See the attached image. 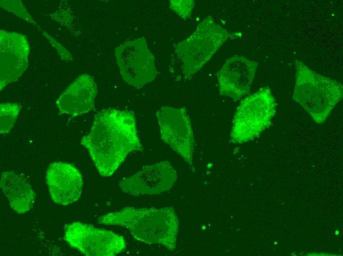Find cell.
Here are the masks:
<instances>
[{
  "mask_svg": "<svg viewBox=\"0 0 343 256\" xmlns=\"http://www.w3.org/2000/svg\"><path fill=\"white\" fill-rule=\"evenodd\" d=\"M80 143L103 177L111 176L129 154L143 149L134 112L113 108L96 114L90 131Z\"/></svg>",
  "mask_w": 343,
  "mask_h": 256,
  "instance_id": "1",
  "label": "cell"
},
{
  "mask_svg": "<svg viewBox=\"0 0 343 256\" xmlns=\"http://www.w3.org/2000/svg\"><path fill=\"white\" fill-rule=\"evenodd\" d=\"M99 224L128 229L136 240L158 244L173 251L176 248L179 222L172 207L161 208L126 207L98 218Z\"/></svg>",
  "mask_w": 343,
  "mask_h": 256,
  "instance_id": "2",
  "label": "cell"
},
{
  "mask_svg": "<svg viewBox=\"0 0 343 256\" xmlns=\"http://www.w3.org/2000/svg\"><path fill=\"white\" fill-rule=\"evenodd\" d=\"M295 85L293 99L318 124L324 123L343 96L342 84L295 61Z\"/></svg>",
  "mask_w": 343,
  "mask_h": 256,
  "instance_id": "3",
  "label": "cell"
},
{
  "mask_svg": "<svg viewBox=\"0 0 343 256\" xmlns=\"http://www.w3.org/2000/svg\"><path fill=\"white\" fill-rule=\"evenodd\" d=\"M233 36L216 24L211 16L205 18L191 35L176 46V53L183 63L185 77L189 78L196 73L227 40Z\"/></svg>",
  "mask_w": 343,
  "mask_h": 256,
  "instance_id": "4",
  "label": "cell"
},
{
  "mask_svg": "<svg viewBox=\"0 0 343 256\" xmlns=\"http://www.w3.org/2000/svg\"><path fill=\"white\" fill-rule=\"evenodd\" d=\"M276 107L269 87L261 88L244 98L234 115L230 135L232 142L242 143L258 137L271 125Z\"/></svg>",
  "mask_w": 343,
  "mask_h": 256,
  "instance_id": "5",
  "label": "cell"
},
{
  "mask_svg": "<svg viewBox=\"0 0 343 256\" xmlns=\"http://www.w3.org/2000/svg\"><path fill=\"white\" fill-rule=\"evenodd\" d=\"M64 238L71 247L87 256H116L127 247L123 236L79 222L66 225Z\"/></svg>",
  "mask_w": 343,
  "mask_h": 256,
  "instance_id": "6",
  "label": "cell"
},
{
  "mask_svg": "<svg viewBox=\"0 0 343 256\" xmlns=\"http://www.w3.org/2000/svg\"><path fill=\"white\" fill-rule=\"evenodd\" d=\"M115 55L122 77L129 85L139 88L155 79V58L144 37L120 44Z\"/></svg>",
  "mask_w": 343,
  "mask_h": 256,
  "instance_id": "7",
  "label": "cell"
},
{
  "mask_svg": "<svg viewBox=\"0 0 343 256\" xmlns=\"http://www.w3.org/2000/svg\"><path fill=\"white\" fill-rule=\"evenodd\" d=\"M156 117L162 140L181 156L194 172V137L186 108L163 106L157 111Z\"/></svg>",
  "mask_w": 343,
  "mask_h": 256,
  "instance_id": "8",
  "label": "cell"
},
{
  "mask_svg": "<svg viewBox=\"0 0 343 256\" xmlns=\"http://www.w3.org/2000/svg\"><path fill=\"white\" fill-rule=\"evenodd\" d=\"M177 178L176 171L168 161L145 166L133 176L123 179L119 187L133 195L158 194L170 190Z\"/></svg>",
  "mask_w": 343,
  "mask_h": 256,
  "instance_id": "9",
  "label": "cell"
},
{
  "mask_svg": "<svg viewBox=\"0 0 343 256\" xmlns=\"http://www.w3.org/2000/svg\"><path fill=\"white\" fill-rule=\"evenodd\" d=\"M0 90L16 81L27 69L30 48L21 33L0 31Z\"/></svg>",
  "mask_w": 343,
  "mask_h": 256,
  "instance_id": "10",
  "label": "cell"
},
{
  "mask_svg": "<svg viewBox=\"0 0 343 256\" xmlns=\"http://www.w3.org/2000/svg\"><path fill=\"white\" fill-rule=\"evenodd\" d=\"M46 182L51 199L56 204H71L81 195L82 174L70 163L55 161L50 163L46 173Z\"/></svg>",
  "mask_w": 343,
  "mask_h": 256,
  "instance_id": "11",
  "label": "cell"
},
{
  "mask_svg": "<svg viewBox=\"0 0 343 256\" xmlns=\"http://www.w3.org/2000/svg\"><path fill=\"white\" fill-rule=\"evenodd\" d=\"M258 64L242 56L228 59L217 74L219 94L235 101L250 91Z\"/></svg>",
  "mask_w": 343,
  "mask_h": 256,
  "instance_id": "12",
  "label": "cell"
},
{
  "mask_svg": "<svg viewBox=\"0 0 343 256\" xmlns=\"http://www.w3.org/2000/svg\"><path fill=\"white\" fill-rule=\"evenodd\" d=\"M97 87L93 78L88 74L80 75L57 99L61 114L73 117L80 116L94 109Z\"/></svg>",
  "mask_w": 343,
  "mask_h": 256,
  "instance_id": "13",
  "label": "cell"
},
{
  "mask_svg": "<svg viewBox=\"0 0 343 256\" xmlns=\"http://www.w3.org/2000/svg\"><path fill=\"white\" fill-rule=\"evenodd\" d=\"M0 187L11 208L16 213L24 214L33 207L35 193L23 174L16 171L3 172Z\"/></svg>",
  "mask_w": 343,
  "mask_h": 256,
  "instance_id": "14",
  "label": "cell"
},
{
  "mask_svg": "<svg viewBox=\"0 0 343 256\" xmlns=\"http://www.w3.org/2000/svg\"><path fill=\"white\" fill-rule=\"evenodd\" d=\"M21 109V105L14 102L0 104V133L6 134L13 127Z\"/></svg>",
  "mask_w": 343,
  "mask_h": 256,
  "instance_id": "15",
  "label": "cell"
},
{
  "mask_svg": "<svg viewBox=\"0 0 343 256\" xmlns=\"http://www.w3.org/2000/svg\"><path fill=\"white\" fill-rule=\"evenodd\" d=\"M0 6L6 10L13 13L29 22L34 23V21L27 11L22 1L19 0H0Z\"/></svg>",
  "mask_w": 343,
  "mask_h": 256,
  "instance_id": "16",
  "label": "cell"
},
{
  "mask_svg": "<svg viewBox=\"0 0 343 256\" xmlns=\"http://www.w3.org/2000/svg\"><path fill=\"white\" fill-rule=\"evenodd\" d=\"M194 5L193 0H170L169 7L181 18L186 20L191 16Z\"/></svg>",
  "mask_w": 343,
  "mask_h": 256,
  "instance_id": "17",
  "label": "cell"
},
{
  "mask_svg": "<svg viewBox=\"0 0 343 256\" xmlns=\"http://www.w3.org/2000/svg\"><path fill=\"white\" fill-rule=\"evenodd\" d=\"M43 34L49 40L52 44L57 50L61 58L65 61H69L71 59V55L69 51L61 44L58 43L55 39L49 35L45 32H43Z\"/></svg>",
  "mask_w": 343,
  "mask_h": 256,
  "instance_id": "18",
  "label": "cell"
}]
</instances>
